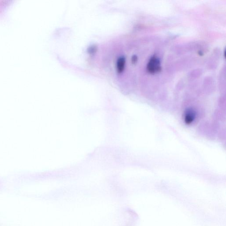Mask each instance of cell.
Masks as SVG:
<instances>
[{"instance_id":"3957f363","label":"cell","mask_w":226,"mask_h":226,"mask_svg":"<svg viewBox=\"0 0 226 226\" xmlns=\"http://www.w3.org/2000/svg\"><path fill=\"white\" fill-rule=\"evenodd\" d=\"M137 61V56L134 55L133 56L132 58V61L133 64L136 63Z\"/></svg>"},{"instance_id":"7a4b0ae2","label":"cell","mask_w":226,"mask_h":226,"mask_svg":"<svg viewBox=\"0 0 226 226\" xmlns=\"http://www.w3.org/2000/svg\"><path fill=\"white\" fill-rule=\"evenodd\" d=\"M195 112L192 110H187L185 115V121L187 124H190L194 121L195 118Z\"/></svg>"},{"instance_id":"6da1fadb","label":"cell","mask_w":226,"mask_h":226,"mask_svg":"<svg viewBox=\"0 0 226 226\" xmlns=\"http://www.w3.org/2000/svg\"><path fill=\"white\" fill-rule=\"evenodd\" d=\"M147 70L151 73H157L161 71L160 61L158 58L153 56L148 62L147 66Z\"/></svg>"},{"instance_id":"277c9868","label":"cell","mask_w":226,"mask_h":226,"mask_svg":"<svg viewBox=\"0 0 226 226\" xmlns=\"http://www.w3.org/2000/svg\"><path fill=\"white\" fill-rule=\"evenodd\" d=\"M199 55H200V56H203V53L202 52L199 51L198 52Z\"/></svg>"}]
</instances>
